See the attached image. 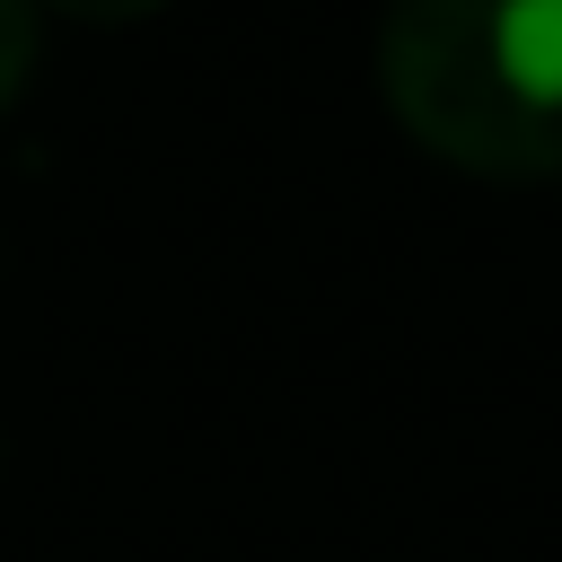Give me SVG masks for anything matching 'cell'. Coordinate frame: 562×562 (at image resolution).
<instances>
[{"instance_id":"1","label":"cell","mask_w":562,"mask_h":562,"mask_svg":"<svg viewBox=\"0 0 562 562\" xmlns=\"http://www.w3.org/2000/svg\"><path fill=\"white\" fill-rule=\"evenodd\" d=\"M378 88L448 167L562 176V0H395Z\"/></svg>"},{"instance_id":"2","label":"cell","mask_w":562,"mask_h":562,"mask_svg":"<svg viewBox=\"0 0 562 562\" xmlns=\"http://www.w3.org/2000/svg\"><path fill=\"white\" fill-rule=\"evenodd\" d=\"M26 70H35V9L26 0H0V105L18 97Z\"/></svg>"},{"instance_id":"3","label":"cell","mask_w":562,"mask_h":562,"mask_svg":"<svg viewBox=\"0 0 562 562\" xmlns=\"http://www.w3.org/2000/svg\"><path fill=\"white\" fill-rule=\"evenodd\" d=\"M53 9H70V18H140L158 0H53Z\"/></svg>"}]
</instances>
